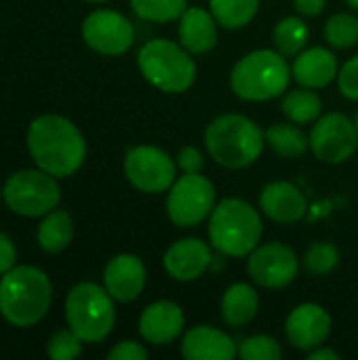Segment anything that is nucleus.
I'll use <instances>...</instances> for the list:
<instances>
[{"mask_svg": "<svg viewBox=\"0 0 358 360\" xmlns=\"http://www.w3.org/2000/svg\"><path fill=\"white\" fill-rule=\"evenodd\" d=\"M27 150L36 167L53 177L76 173L87 156V143L76 124L57 114L38 116L30 124Z\"/></svg>", "mask_w": 358, "mask_h": 360, "instance_id": "obj_1", "label": "nucleus"}, {"mask_svg": "<svg viewBox=\"0 0 358 360\" xmlns=\"http://www.w3.org/2000/svg\"><path fill=\"white\" fill-rule=\"evenodd\" d=\"M51 300L49 276L34 266L11 268L0 281V314L13 327H32L42 321Z\"/></svg>", "mask_w": 358, "mask_h": 360, "instance_id": "obj_2", "label": "nucleus"}, {"mask_svg": "<svg viewBox=\"0 0 358 360\" xmlns=\"http://www.w3.org/2000/svg\"><path fill=\"white\" fill-rule=\"evenodd\" d=\"M262 129L243 114H222L207 124L205 146L211 158L226 169H245L264 150Z\"/></svg>", "mask_w": 358, "mask_h": 360, "instance_id": "obj_3", "label": "nucleus"}, {"mask_svg": "<svg viewBox=\"0 0 358 360\" xmlns=\"http://www.w3.org/2000/svg\"><path fill=\"white\" fill-rule=\"evenodd\" d=\"M209 238L213 249L219 253L245 257L262 238V219L249 202L241 198H226L211 211Z\"/></svg>", "mask_w": 358, "mask_h": 360, "instance_id": "obj_4", "label": "nucleus"}, {"mask_svg": "<svg viewBox=\"0 0 358 360\" xmlns=\"http://www.w3.org/2000/svg\"><path fill=\"white\" fill-rule=\"evenodd\" d=\"M285 55L268 49L245 55L230 74L232 91L245 101H268L287 91L291 80Z\"/></svg>", "mask_w": 358, "mask_h": 360, "instance_id": "obj_5", "label": "nucleus"}, {"mask_svg": "<svg viewBox=\"0 0 358 360\" xmlns=\"http://www.w3.org/2000/svg\"><path fill=\"white\" fill-rule=\"evenodd\" d=\"M137 65L143 78L165 93H184L196 78V63L188 51L165 38L146 42L139 49Z\"/></svg>", "mask_w": 358, "mask_h": 360, "instance_id": "obj_6", "label": "nucleus"}, {"mask_svg": "<svg viewBox=\"0 0 358 360\" xmlns=\"http://www.w3.org/2000/svg\"><path fill=\"white\" fill-rule=\"evenodd\" d=\"M114 297L95 283L76 285L65 300V319L70 329L89 344L106 340L116 323Z\"/></svg>", "mask_w": 358, "mask_h": 360, "instance_id": "obj_7", "label": "nucleus"}, {"mask_svg": "<svg viewBox=\"0 0 358 360\" xmlns=\"http://www.w3.org/2000/svg\"><path fill=\"white\" fill-rule=\"evenodd\" d=\"M2 196L13 213L38 217L51 213L59 205L61 192L51 173L42 169H25L6 179Z\"/></svg>", "mask_w": 358, "mask_h": 360, "instance_id": "obj_8", "label": "nucleus"}, {"mask_svg": "<svg viewBox=\"0 0 358 360\" xmlns=\"http://www.w3.org/2000/svg\"><path fill=\"white\" fill-rule=\"evenodd\" d=\"M215 209V188L200 173H184L173 181L167 198V215L179 228L205 221Z\"/></svg>", "mask_w": 358, "mask_h": 360, "instance_id": "obj_9", "label": "nucleus"}, {"mask_svg": "<svg viewBox=\"0 0 358 360\" xmlns=\"http://www.w3.org/2000/svg\"><path fill=\"white\" fill-rule=\"evenodd\" d=\"M124 175L137 190L148 194H158L173 186L175 162L160 148L137 146L127 152Z\"/></svg>", "mask_w": 358, "mask_h": 360, "instance_id": "obj_10", "label": "nucleus"}, {"mask_svg": "<svg viewBox=\"0 0 358 360\" xmlns=\"http://www.w3.org/2000/svg\"><path fill=\"white\" fill-rule=\"evenodd\" d=\"M310 148L323 162L340 165L348 160L358 148L357 122L338 112L319 118L310 133Z\"/></svg>", "mask_w": 358, "mask_h": 360, "instance_id": "obj_11", "label": "nucleus"}, {"mask_svg": "<svg viewBox=\"0 0 358 360\" xmlns=\"http://www.w3.org/2000/svg\"><path fill=\"white\" fill-rule=\"evenodd\" d=\"M82 38L101 55H122L133 46L135 30L124 15L101 8L82 21Z\"/></svg>", "mask_w": 358, "mask_h": 360, "instance_id": "obj_12", "label": "nucleus"}, {"mask_svg": "<svg viewBox=\"0 0 358 360\" xmlns=\"http://www.w3.org/2000/svg\"><path fill=\"white\" fill-rule=\"evenodd\" d=\"M247 270L260 287L281 289L295 281L300 264L293 249L281 243H270L264 247H255L249 253Z\"/></svg>", "mask_w": 358, "mask_h": 360, "instance_id": "obj_13", "label": "nucleus"}, {"mask_svg": "<svg viewBox=\"0 0 358 360\" xmlns=\"http://www.w3.org/2000/svg\"><path fill=\"white\" fill-rule=\"evenodd\" d=\"M285 333L295 348L310 352L329 338L331 316L319 304H302L287 316Z\"/></svg>", "mask_w": 358, "mask_h": 360, "instance_id": "obj_14", "label": "nucleus"}, {"mask_svg": "<svg viewBox=\"0 0 358 360\" xmlns=\"http://www.w3.org/2000/svg\"><path fill=\"white\" fill-rule=\"evenodd\" d=\"M165 270L181 283L200 278L213 264L211 247L198 238H181L173 243L165 253Z\"/></svg>", "mask_w": 358, "mask_h": 360, "instance_id": "obj_15", "label": "nucleus"}, {"mask_svg": "<svg viewBox=\"0 0 358 360\" xmlns=\"http://www.w3.org/2000/svg\"><path fill=\"white\" fill-rule=\"evenodd\" d=\"M106 291L122 304H129L139 297L146 285V266L139 257L122 253L108 262L103 270Z\"/></svg>", "mask_w": 358, "mask_h": 360, "instance_id": "obj_16", "label": "nucleus"}, {"mask_svg": "<svg viewBox=\"0 0 358 360\" xmlns=\"http://www.w3.org/2000/svg\"><path fill=\"white\" fill-rule=\"evenodd\" d=\"M236 354V342L209 325L192 327L181 342V356L188 360H232Z\"/></svg>", "mask_w": 358, "mask_h": 360, "instance_id": "obj_17", "label": "nucleus"}, {"mask_svg": "<svg viewBox=\"0 0 358 360\" xmlns=\"http://www.w3.org/2000/svg\"><path fill=\"white\" fill-rule=\"evenodd\" d=\"M184 331V312L173 302H156L150 304L139 319V333L146 342L165 346L179 338Z\"/></svg>", "mask_w": 358, "mask_h": 360, "instance_id": "obj_18", "label": "nucleus"}, {"mask_svg": "<svg viewBox=\"0 0 358 360\" xmlns=\"http://www.w3.org/2000/svg\"><path fill=\"white\" fill-rule=\"evenodd\" d=\"M260 207L262 211L279 221V224H295L306 213V196L300 188H295L289 181H274L268 184L260 194Z\"/></svg>", "mask_w": 358, "mask_h": 360, "instance_id": "obj_19", "label": "nucleus"}, {"mask_svg": "<svg viewBox=\"0 0 358 360\" xmlns=\"http://www.w3.org/2000/svg\"><path fill=\"white\" fill-rule=\"evenodd\" d=\"M291 72L302 86L323 89L338 76V59L331 51L314 46L295 55Z\"/></svg>", "mask_w": 358, "mask_h": 360, "instance_id": "obj_20", "label": "nucleus"}, {"mask_svg": "<svg viewBox=\"0 0 358 360\" xmlns=\"http://www.w3.org/2000/svg\"><path fill=\"white\" fill-rule=\"evenodd\" d=\"M179 40L188 53L200 55L215 46L217 42V21L213 13L205 8H186L179 17Z\"/></svg>", "mask_w": 358, "mask_h": 360, "instance_id": "obj_21", "label": "nucleus"}, {"mask_svg": "<svg viewBox=\"0 0 358 360\" xmlns=\"http://www.w3.org/2000/svg\"><path fill=\"white\" fill-rule=\"evenodd\" d=\"M260 308V297L251 285L234 283L226 289L222 297V316L230 327H245L249 325Z\"/></svg>", "mask_w": 358, "mask_h": 360, "instance_id": "obj_22", "label": "nucleus"}, {"mask_svg": "<svg viewBox=\"0 0 358 360\" xmlns=\"http://www.w3.org/2000/svg\"><path fill=\"white\" fill-rule=\"evenodd\" d=\"M74 236V221L68 211H51L38 226V245L46 253L63 251Z\"/></svg>", "mask_w": 358, "mask_h": 360, "instance_id": "obj_23", "label": "nucleus"}, {"mask_svg": "<svg viewBox=\"0 0 358 360\" xmlns=\"http://www.w3.org/2000/svg\"><path fill=\"white\" fill-rule=\"evenodd\" d=\"M266 143L283 158H298L306 152V148L310 146V137L304 135L302 129H298L295 124H272L266 133Z\"/></svg>", "mask_w": 358, "mask_h": 360, "instance_id": "obj_24", "label": "nucleus"}, {"mask_svg": "<svg viewBox=\"0 0 358 360\" xmlns=\"http://www.w3.org/2000/svg\"><path fill=\"white\" fill-rule=\"evenodd\" d=\"M281 108H283V114L291 122L306 124V122H312V120H317L321 116L323 101L314 91L304 86V89H298V91H289L285 95Z\"/></svg>", "mask_w": 358, "mask_h": 360, "instance_id": "obj_25", "label": "nucleus"}, {"mask_svg": "<svg viewBox=\"0 0 358 360\" xmlns=\"http://www.w3.org/2000/svg\"><path fill=\"white\" fill-rule=\"evenodd\" d=\"M215 21L228 30L245 27L257 13L260 0H209Z\"/></svg>", "mask_w": 358, "mask_h": 360, "instance_id": "obj_26", "label": "nucleus"}, {"mask_svg": "<svg viewBox=\"0 0 358 360\" xmlns=\"http://www.w3.org/2000/svg\"><path fill=\"white\" fill-rule=\"evenodd\" d=\"M272 40L281 55H300L308 42V27L300 17H283L272 32Z\"/></svg>", "mask_w": 358, "mask_h": 360, "instance_id": "obj_27", "label": "nucleus"}, {"mask_svg": "<svg viewBox=\"0 0 358 360\" xmlns=\"http://www.w3.org/2000/svg\"><path fill=\"white\" fill-rule=\"evenodd\" d=\"M133 13L143 21H173L186 13V0H131Z\"/></svg>", "mask_w": 358, "mask_h": 360, "instance_id": "obj_28", "label": "nucleus"}, {"mask_svg": "<svg viewBox=\"0 0 358 360\" xmlns=\"http://www.w3.org/2000/svg\"><path fill=\"white\" fill-rule=\"evenodd\" d=\"M325 38L329 44L338 46V49H348L358 42V19L348 15V13H340L333 15L327 25H325Z\"/></svg>", "mask_w": 358, "mask_h": 360, "instance_id": "obj_29", "label": "nucleus"}, {"mask_svg": "<svg viewBox=\"0 0 358 360\" xmlns=\"http://www.w3.org/2000/svg\"><path fill=\"white\" fill-rule=\"evenodd\" d=\"M340 264V251L331 243H314L304 255V266L314 276H325L333 272Z\"/></svg>", "mask_w": 358, "mask_h": 360, "instance_id": "obj_30", "label": "nucleus"}, {"mask_svg": "<svg viewBox=\"0 0 358 360\" xmlns=\"http://www.w3.org/2000/svg\"><path fill=\"white\" fill-rule=\"evenodd\" d=\"M238 356L245 360H279L283 356V350L276 340L268 335H253L243 340L238 346Z\"/></svg>", "mask_w": 358, "mask_h": 360, "instance_id": "obj_31", "label": "nucleus"}, {"mask_svg": "<svg viewBox=\"0 0 358 360\" xmlns=\"http://www.w3.org/2000/svg\"><path fill=\"white\" fill-rule=\"evenodd\" d=\"M46 352L53 360H72L80 356L82 352V340L72 331H57L46 346Z\"/></svg>", "mask_w": 358, "mask_h": 360, "instance_id": "obj_32", "label": "nucleus"}, {"mask_svg": "<svg viewBox=\"0 0 358 360\" xmlns=\"http://www.w3.org/2000/svg\"><path fill=\"white\" fill-rule=\"evenodd\" d=\"M338 82L342 95H346L348 99H358V55L342 65L338 74Z\"/></svg>", "mask_w": 358, "mask_h": 360, "instance_id": "obj_33", "label": "nucleus"}, {"mask_svg": "<svg viewBox=\"0 0 358 360\" xmlns=\"http://www.w3.org/2000/svg\"><path fill=\"white\" fill-rule=\"evenodd\" d=\"M110 360H146L148 359V350L137 344V342H120L116 348L110 350L108 354Z\"/></svg>", "mask_w": 358, "mask_h": 360, "instance_id": "obj_34", "label": "nucleus"}, {"mask_svg": "<svg viewBox=\"0 0 358 360\" xmlns=\"http://www.w3.org/2000/svg\"><path fill=\"white\" fill-rule=\"evenodd\" d=\"M177 165L184 173H200L203 171V154L194 146H188L179 152Z\"/></svg>", "mask_w": 358, "mask_h": 360, "instance_id": "obj_35", "label": "nucleus"}, {"mask_svg": "<svg viewBox=\"0 0 358 360\" xmlns=\"http://www.w3.org/2000/svg\"><path fill=\"white\" fill-rule=\"evenodd\" d=\"M15 259H17V251L13 240L0 232V274L8 272L15 266Z\"/></svg>", "mask_w": 358, "mask_h": 360, "instance_id": "obj_36", "label": "nucleus"}, {"mask_svg": "<svg viewBox=\"0 0 358 360\" xmlns=\"http://www.w3.org/2000/svg\"><path fill=\"white\" fill-rule=\"evenodd\" d=\"M293 6L298 13L306 17H317L325 8V0H293Z\"/></svg>", "mask_w": 358, "mask_h": 360, "instance_id": "obj_37", "label": "nucleus"}, {"mask_svg": "<svg viewBox=\"0 0 358 360\" xmlns=\"http://www.w3.org/2000/svg\"><path fill=\"white\" fill-rule=\"evenodd\" d=\"M308 359L310 360H338V352L335 350H329V348H314V350H310V354H308Z\"/></svg>", "mask_w": 358, "mask_h": 360, "instance_id": "obj_38", "label": "nucleus"}, {"mask_svg": "<svg viewBox=\"0 0 358 360\" xmlns=\"http://www.w3.org/2000/svg\"><path fill=\"white\" fill-rule=\"evenodd\" d=\"M346 2H348L350 6H354V8H358V0H346Z\"/></svg>", "mask_w": 358, "mask_h": 360, "instance_id": "obj_39", "label": "nucleus"}, {"mask_svg": "<svg viewBox=\"0 0 358 360\" xmlns=\"http://www.w3.org/2000/svg\"><path fill=\"white\" fill-rule=\"evenodd\" d=\"M89 2H103V0H89Z\"/></svg>", "mask_w": 358, "mask_h": 360, "instance_id": "obj_40", "label": "nucleus"}, {"mask_svg": "<svg viewBox=\"0 0 358 360\" xmlns=\"http://www.w3.org/2000/svg\"><path fill=\"white\" fill-rule=\"evenodd\" d=\"M354 122H357V129H358V114H357V120H354Z\"/></svg>", "mask_w": 358, "mask_h": 360, "instance_id": "obj_41", "label": "nucleus"}]
</instances>
